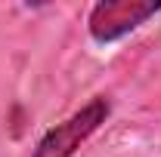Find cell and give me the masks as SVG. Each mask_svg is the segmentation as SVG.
<instances>
[{"label":"cell","instance_id":"6da1fadb","mask_svg":"<svg viewBox=\"0 0 161 157\" xmlns=\"http://www.w3.org/2000/svg\"><path fill=\"white\" fill-rule=\"evenodd\" d=\"M108 114H112V102L105 96H93L71 117L50 126L31 148V157H75L80 145L108 120Z\"/></svg>","mask_w":161,"mask_h":157},{"label":"cell","instance_id":"7a4b0ae2","mask_svg":"<svg viewBox=\"0 0 161 157\" xmlns=\"http://www.w3.org/2000/svg\"><path fill=\"white\" fill-rule=\"evenodd\" d=\"M161 13V0H99L93 3L87 16V31L96 43H115V40L133 34L140 25Z\"/></svg>","mask_w":161,"mask_h":157}]
</instances>
